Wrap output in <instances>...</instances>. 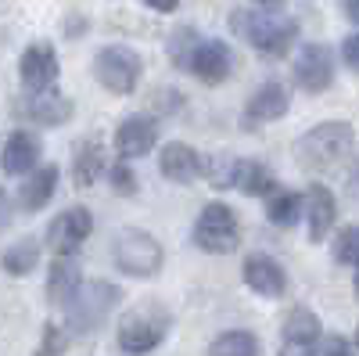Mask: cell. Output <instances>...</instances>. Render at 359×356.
I'll list each match as a JSON object with an SVG mask.
<instances>
[{
	"label": "cell",
	"instance_id": "7",
	"mask_svg": "<svg viewBox=\"0 0 359 356\" xmlns=\"http://www.w3.org/2000/svg\"><path fill=\"white\" fill-rule=\"evenodd\" d=\"M115 266L130 277H155L162 270V245L147 230H123L115 237Z\"/></svg>",
	"mask_w": 359,
	"mask_h": 356
},
{
	"label": "cell",
	"instance_id": "29",
	"mask_svg": "<svg viewBox=\"0 0 359 356\" xmlns=\"http://www.w3.org/2000/svg\"><path fill=\"white\" fill-rule=\"evenodd\" d=\"M65 349H69V335L57 328V324H47V328H43V342H40L36 356H62Z\"/></svg>",
	"mask_w": 359,
	"mask_h": 356
},
{
	"label": "cell",
	"instance_id": "15",
	"mask_svg": "<svg viewBox=\"0 0 359 356\" xmlns=\"http://www.w3.org/2000/svg\"><path fill=\"white\" fill-rule=\"evenodd\" d=\"M291 108V98L280 83H262L259 91L248 98L245 105V126H259V123H273L284 119V112Z\"/></svg>",
	"mask_w": 359,
	"mask_h": 356
},
{
	"label": "cell",
	"instance_id": "4",
	"mask_svg": "<svg viewBox=\"0 0 359 356\" xmlns=\"http://www.w3.org/2000/svg\"><path fill=\"white\" fill-rule=\"evenodd\" d=\"M118 306V288L108 284V281H90V284H79L76 295L69 299V328L79 331V335H90L97 331L101 324L111 317V310Z\"/></svg>",
	"mask_w": 359,
	"mask_h": 356
},
{
	"label": "cell",
	"instance_id": "6",
	"mask_svg": "<svg viewBox=\"0 0 359 356\" xmlns=\"http://www.w3.org/2000/svg\"><path fill=\"white\" fill-rule=\"evenodd\" d=\"M237 242H241V234H237L233 209L223 202H208L194 220V245L212 256H226L237 249Z\"/></svg>",
	"mask_w": 359,
	"mask_h": 356
},
{
	"label": "cell",
	"instance_id": "1",
	"mask_svg": "<svg viewBox=\"0 0 359 356\" xmlns=\"http://www.w3.org/2000/svg\"><path fill=\"white\" fill-rule=\"evenodd\" d=\"M352 140H355V133H352L348 123H320L309 133L298 137L294 159H298V166H302L306 173H327V169H334L348 155Z\"/></svg>",
	"mask_w": 359,
	"mask_h": 356
},
{
	"label": "cell",
	"instance_id": "22",
	"mask_svg": "<svg viewBox=\"0 0 359 356\" xmlns=\"http://www.w3.org/2000/svg\"><path fill=\"white\" fill-rule=\"evenodd\" d=\"M273 184H277L273 173H269V166H262V162H237V169H233V187H241L252 198L269 195Z\"/></svg>",
	"mask_w": 359,
	"mask_h": 356
},
{
	"label": "cell",
	"instance_id": "14",
	"mask_svg": "<svg viewBox=\"0 0 359 356\" xmlns=\"http://www.w3.org/2000/svg\"><path fill=\"white\" fill-rule=\"evenodd\" d=\"M158 169L165 180L172 184H194L198 176H201V155L194 152L191 144L184 140H172L162 147V155H158Z\"/></svg>",
	"mask_w": 359,
	"mask_h": 356
},
{
	"label": "cell",
	"instance_id": "10",
	"mask_svg": "<svg viewBox=\"0 0 359 356\" xmlns=\"http://www.w3.org/2000/svg\"><path fill=\"white\" fill-rule=\"evenodd\" d=\"M294 79L302 91L320 94L334 83V54L327 44H306L294 58Z\"/></svg>",
	"mask_w": 359,
	"mask_h": 356
},
{
	"label": "cell",
	"instance_id": "28",
	"mask_svg": "<svg viewBox=\"0 0 359 356\" xmlns=\"http://www.w3.org/2000/svg\"><path fill=\"white\" fill-rule=\"evenodd\" d=\"M201 169L208 173V180H212L216 187H233V169H237V162H233L230 155L208 159V162H201Z\"/></svg>",
	"mask_w": 359,
	"mask_h": 356
},
{
	"label": "cell",
	"instance_id": "9",
	"mask_svg": "<svg viewBox=\"0 0 359 356\" xmlns=\"http://www.w3.org/2000/svg\"><path fill=\"white\" fill-rule=\"evenodd\" d=\"M90 230H94V216H90V209H83V205H72V209L57 213L47 227V245L54 256H72L79 252V245L90 237Z\"/></svg>",
	"mask_w": 359,
	"mask_h": 356
},
{
	"label": "cell",
	"instance_id": "8",
	"mask_svg": "<svg viewBox=\"0 0 359 356\" xmlns=\"http://www.w3.org/2000/svg\"><path fill=\"white\" fill-rule=\"evenodd\" d=\"M233 65H237V58H233V51L223 40H194L191 51H187V58H184V69H191L205 83L230 79Z\"/></svg>",
	"mask_w": 359,
	"mask_h": 356
},
{
	"label": "cell",
	"instance_id": "21",
	"mask_svg": "<svg viewBox=\"0 0 359 356\" xmlns=\"http://www.w3.org/2000/svg\"><path fill=\"white\" fill-rule=\"evenodd\" d=\"M320 338V317L306 306H298L284 320V342L287 345H313Z\"/></svg>",
	"mask_w": 359,
	"mask_h": 356
},
{
	"label": "cell",
	"instance_id": "34",
	"mask_svg": "<svg viewBox=\"0 0 359 356\" xmlns=\"http://www.w3.org/2000/svg\"><path fill=\"white\" fill-rule=\"evenodd\" d=\"M144 4L151 8V11H162V15H169V11H176V4H180V0H144Z\"/></svg>",
	"mask_w": 359,
	"mask_h": 356
},
{
	"label": "cell",
	"instance_id": "32",
	"mask_svg": "<svg viewBox=\"0 0 359 356\" xmlns=\"http://www.w3.org/2000/svg\"><path fill=\"white\" fill-rule=\"evenodd\" d=\"M341 58H345V65L352 72H359V33H352L345 44H341Z\"/></svg>",
	"mask_w": 359,
	"mask_h": 356
},
{
	"label": "cell",
	"instance_id": "35",
	"mask_svg": "<svg viewBox=\"0 0 359 356\" xmlns=\"http://www.w3.org/2000/svg\"><path fill=\"white\" fill-rule=\"evenodd\" d=\"M341 11H345V18H348V22H355V25H359V0H341Z\"/></svg>",
	"mask_w": 359,
	"mask_h": 356
},
{
	"label": "cell",
	"instance_id": "11",
	"mask_svg": "<svg viewBox=\"0 0 359 356\" xmlns=\"http://www.w3.org/2000/svg\"><path fill=\"white\" fill-rule=\"evenodd\" d=\"M18 76L25 83L29 94L36 91H50L57 83V54L50 44H29L22 51V62H18Z\"/></svg>",
	"mask_w": 359,
	"mask_h": 356
},
{
	"label": "cell",
	"instance_id": "19",
	"mask_svg": "<svg viewBox=\"0 0 359 356\" xmlns=\"http://www.w3.org/2000/svg\"><path fill=\"white\" fill-rule=\"evenodd\" d=\"M306 209H309V237L313 242H323L334 227V216H338V205H334V195L327 191L323 184H313L309 195H306Z\"/></svg>",
	"mask_w": 359,
	"mask_h": 356
},
{
	"label": "cell",
	"instance_id": "20",
	"mask_svg": "<svg viewBox=\"0 0 359 356\" xmlns=\"http://www.w3.org/2000/svg\"><path fill=\"white\" fill-rule=\"evenodd\" d=\"M72 101L65 98V94H54V91H36L33 98H29V105H25V112L36 119V123H43V126H62V123H69L72 119Z\"/></svg>",
	"mask_w": 359,
	"mask_h": 356
},
{
	"label": "cell",
	"instance_id": "31",
	"mask_svg": "<svg viewBox=\"0 0 359 356\" xmlns=\"http://www.w3.org/2000/svg\"><path fill=\"white\" fill-rule=\"evenodd\" d=\"M111 187H115L118 195H133V191H137L133 173H130L126 166H115V169H111Z\"/></svg>",
	"mask_w": 359,
	"mask_h": 356
},
{
	"label": "cell",
	"instance_id": "38",
	"mask_svg": "<svg viewBox=\"0 0 359 356\" xmlns=\"http://www.w3.org/2000/svg\"><path fill=\"white\" fill-rule=\"evenodd\" d=\"M355 345H359V331H355Z\"/></svg>",
	"mask_w": 359,
	"mask_h": 356
},
{
	"label": "cell",
	"instance_id": "3",
	"mask_svg": "<svg viewBox=\"0 0 359 356\" xmlns=\"http://www.w3.org/2000/svg\"><path fill=\"white\" fill-rule=\"evenodd\" d=\"M230 25L262 54H287L298 37V25L291 18L269 15V11H233Z\"/></svg>",
	"mask_w": 359,
	"mask_h": 356
},
{
	"label": "cell",
	"instance_id": "18",
	"mask_svg": "<svg viewBox=\"0 0 359 356\" xmlns=\"http://www.w3.org/2000/svg\"><path fill=\"white\" fill-rule=\"evenodd\" d=\"M57 187V166H40L33 176H25L18 187V205L25 213H40Z\"/></svg>",
	"mask_w": 359,
	"mask_h": 356
},
{
	"label": "cell",
	"instance_id": "36",
	"mask_svg": "<svg viewBox=\"0 0 359 356\" xmlns=\"http://www.w3.org/2000/svg\"><path fill=\"white\" fill-rule=\"evenodd\" d=\"M255 4H262V8H273V4H280V0H255Z\"/></svg>",
	"mask_w": 359,
	"mask_h": 356
},
{
	"label": "cell",
	"instance_id": "33",
	"mask_svg": "<svg viewBox=\"0 0 359 356\" xmlns=\"http://www.w3.org/2000/svg\"><path fill=\"white\" fill-rule=\"evenodd\" d=\"M11 227V198H8V191L0 187V234H4Z\"/></svg>",
	"mask_w": 359,
	"mask_h": 356
},
{
	"label": "cell",
	"instance_id": "17",
	"mask_svg": "<svg viewBox=\"0 0 359 356\" xmlns=\"http://www.w3.org/2000/svg\"><path fill=\"white\" fill-rule=\"evenodd\" d=\"M83 284V274H79V263L72 256H57L50 263V274H47V299L54 306H69V299L76 295V288Z\"/></svg>",
	"mask_w": 359,
	"mask_h": 356
},
{
	"label": "cell",
	"instance_id": "37",
	"mask_svg": "<svg viewBox=\"0 0 359 356\" xmlns=\"http://www.w3.org/2000/svg\"><path fill=\"white\" fill-rule=\"evenodd\" d=\"M355 270H359V266H355ZM355 295H359V274H355Z\"/></svg>",
	"mask_w": 359,
	"mask_h": 356
},
{
	"label": "cell",
	"instance_id": "25",
	"mask_svg": "<svg viewBox=\"0 0 359 356\" xmlns=\"http://www.w3.org/2000/svg\"><path fill=\"white\" fill-rule=\"evenodd\" d=\"M302 209H306V195H298V191H280V195L269 198L266 216H269V223H277V227H294L298 216H302Z\"/></svg>",
	"mask_w": 359,
	"mask_h": 356
},
{
	"label": "cell",
	"instance_id": "2",
	"mask_svg": "<svg viewBox=\"0 0 359 356\" xmlns=\"http://www.w3.org/2000/svg\"><path fill=\"white\" fill-rule=\"evenodd\" d=\"M169 310L158 306V303H144L137 310H130L123 320H118V331H115V342L123 352L130 356H144L162 345V338L169 335Z\"/></svg>",
	"mask_w": 359,
	"mask_h": 356
},
{
	"label": "cell",
	"instance_id": "30",
	"mask_svg": "<svg viewBox=\"0 0 359 356\" xmlns=\"http://www.w3.org/2000/svg\"><path fill=\"white\" fill-rule=\"evenodd\" d=\"M313 345H316V349H309L313 356H352V345H348L341 335H327V338H316Z\"/></svg>",
	"mask_w": 359,
	"mask_h": 356
},
{
	"label": "cell",
	"instance_id": "13",
	"mask_svg": "<svg viewBox=\"0 0 359 356\" xmlns=\"http://www.w3.org/2000/svg\"><path fill=\"white\" fill-rule=\"evenodd\" d=\"M241 274H245V284L255 295H262V299H280V295L287 291V274L273 256H262V252L248 256Z\"/></svg>",
	"mask_w": 359,
	"mask_h": 356
},
{
	"label": "cell",
	"instance_id": "23",
	"mask_svg": "<svg viewBox=\"0 0 359 356\" xmlns=\"http://www.w3.org/2000/svg\"><path fill=\"white\" fill-rule=\"evenodd\" d=\"M36 263H40V245L33 242V237H22V242H15L4 256H0V266H4L11 277L33 274V270H36Z\"/></svg>",
	"mask_w": 359,
	"mask_h": 356
},
{
	"label": "cell",
	"instance_id": "26",
	"mask_svg": "<svg viewBox=\"0 0 359 356\" xmlns=\"http://www.w3.org/2000/svg\"><path fill=\"white\" fill-rule=\"evenodd\" d=\"M104 159H101V147L90 140V144H79V152H76V162H72V176H76V187H90L97 180V173H101Z\"/></svg>",
	"mask_w": 359,
	"mask_h": 356
},
{
	"label": "cell",
	"instance_id": "16",
	"mask_svg": "<svg viewBox=\"0 0 359 356\" xmlns=\"http://www.w3.org/2000/svg\"><path fill=\"white\" fill-rule=\"evenodd\" d=\"M36 159H40V140L29 130H15L4 140V152H0V166H4V173H11V176L33 173Z\"/></svg>",
	"mask_w": 359,
	"mask_h": 356
},
{
	"label": "cell",
	"instance_id": "27",
	"mask_svg": "<svg viewBox=\"0 0 359 356\" xmlns=\"http://www.w3.org/2000/svg\"><path fill=\"white\" fill-rule=\"evenodd\" d=\"M334 263H341V266H359V223H355V227H345V230L334 237Z\"/></svg>",
	"mask_w": 359,
	"mask_h": 356
},
{
	"label": "cell",
	"instance_id": "12",
	"mask_svg": "<svg viewBox=\"0 0 359 356\" xmlns=\"http://www.w3.org/2000/svg\"><path fill=\"white\" fill-rule=\"evenodd\" d=\"M158 140V123L151 115H126L115 130V152L123 159H140L155 147Z\"/></svg>",
	"mask_w": 359,
	"mask_h": 356
},
{
	"label": "cell",
	"instance_id": "24",
	"mask_svg": "<svg viewBox=\"0 0 359 356\" xmlns=\"http://www.w3.org/2000/svg\"><path fill=\"white\" fill-rule=\"evenodd\" d=\"M208 356H259V338L252 331H223L212 338V345H208Z\"/></svg>",
	"mask_w": 359,
	"mask_h": 356
},
{
	"label": "cell",
	"instance_id": "5",
	"mask_svg": "<svg viewBox=\"0 0 359 356\" xmlns=\"http://www.w3.org/2000/svg\"><path fill=\"white\" fill-rule=\"evenodd\" d=\"M140 54L126 44H108L94 58V79L104 86L108 94H133L140 83Z\"/></svg>",
	"mask_w": 359,
	"mask_h": 356
}]
</instances>
